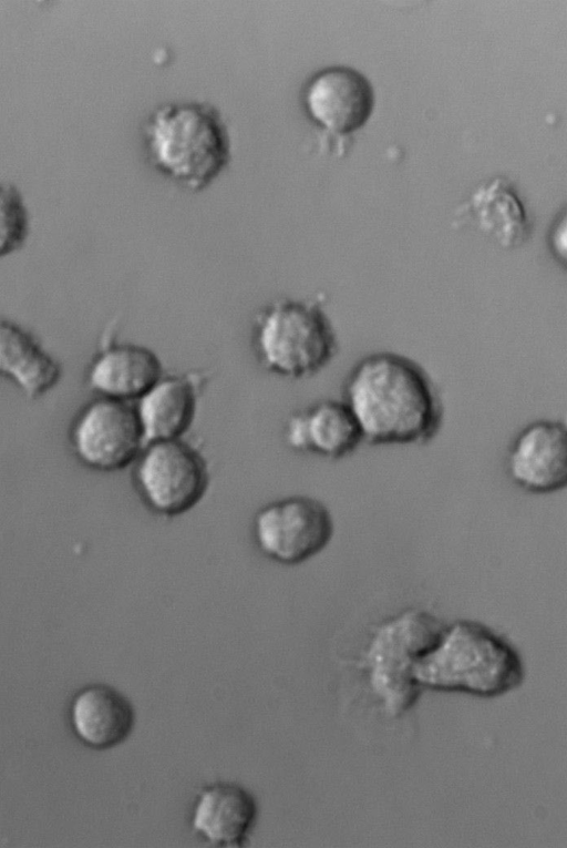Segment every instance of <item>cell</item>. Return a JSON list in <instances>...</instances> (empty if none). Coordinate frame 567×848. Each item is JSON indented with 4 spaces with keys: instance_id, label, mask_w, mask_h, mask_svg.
Returning <instances> with one entry per match:
<instances>
[{
    "instance_id": "cell-1",
    "label": "cell",
    "mask_w": 567,
    "mask_h": 848,
    "mask_svg": "<svg viewBox=\"0 0 567 848\" xmlns=\"http://www.w3.org/2000/svg\"><path fill=\"white\" fill-rule=\"evenodd\" d=\"M341 400L371 445H423L442 426L435 382L417 361L399 353L381 350L357 360L344 378Z\"/></svg>"
},
{
    "instance_id": "cell-2",
    "label": "cell",
    "mask_w": 567,
    "mask_h": 848,
    "mask_svg": "<svg viewBox=\"0 0 567 848\" xmlns=\"http://www.w3.org/2000/svg\"><path fill=\"white\" fill-rule=\"evenodd\" d=\"M415 684L434 691L494 697L523 680L522 661L502 636L474 621L444 626L435 644L414 664Z\"/></svg>"
},
{
    "instance_id": "cell-3",
    "label": "cell",
    "mask_w": 567,
    "mask_h": 848,
    "mask_svg": "<svg viewBox=\"0 0 567 848\" xmlns=\"http://www.w3.org/2000/svg\"><path fill=\"white\" fill-rule=\"evenodd\" d=\"M145 136L153 165L194 192L207 187L230 161L227 125L207 103L161 106L150 118Z\"/></svg>"
},
{
    "instance_id": "cell-4",
    "label": "cell",
    "mask_w": 567,
    "mask_h": 848,
    "mask_svg": "<svg viewBox=\"0 0 567 848\" xmlns=\"http://www.w3.org/2000/svg\"><path fill=\"white\" fill-rule=\"evenodd\" d=\"M254 348L271 374L303 379L324 369L338 351L334 327L319 299H280L254 321Z\"/></svg>"
},
{
    "instance_id": "cell-5",
    "label": "cell",
    "mask_w": 567,
    "mask_h": 848,
    "mask_svg": "<svg viewBox=\"0 0 567 848\" xmlns=\"http://www.w3.org/2000/svg\"><path fill=\"white\" fill-rule=\"evenodd\" d=\"M443 629L430 613L409 610L377 630L367 658L373 689L390 713H401L415 702L420 687L413 680L414 664Z\"/></svg>"
},
{
    "instance_id": "cell-6",
    "label": "cell",
    "mask_w": 567,
    "mask_h": 848,
    "mask_svg": "<svg viewBox=\"0 0 567 848\" xmlns=\"http://www.w3.org/2000/svg\"><path fill=\"white\" fill-rule=\"evenodd\" d=\"M135 486L154 512L177 515L193 508L208 486L202 454L182 439L146 443L135 459Z\"/></svg>"
},
{
    "instance_id": "cell-7",
    "label": "cell",
    "mask_w": 567,
    "mask_h": 848,
    "mask_svg": "<svg viewBox=\"0 0 567 848\" xmlns=\"http://www.w3.org/2000/svg\"><path fill=\"white\" fill-rule=\"evenodd\" d=\"M252 534L266 556L282 564H297L327 546L333 534V520L320 501L290 497L261 508L254 518Z\"/></svg>"
},
{
    "instance_id": "cell-8",
    "label": "cell",
    "mask_w": 567,
    "mask_h": 848,
    "mask_svg": "<svg viewBox=\"0 0 567 848\" xmlns=\"http://www.w3.org/2000/svg\"><path fill=\"white\" fill-rule=\"evenodd\" d=\"M70 442L79 461L97 471L125 468L145 446L134 406L103 397L76 416Z\"/></svg>"
},
{
    "instance_id": "cell-9",
    "label": "cell",
    "mask_w": 567,
    "mask_h": 848,
    "mask_svg": "<svg viewBox=\"0 0 567 848\" xmlns=\"http://www.w3.org/2000/svg\"><path fill=\"white\" fill-rule=\"evenodd\" d=\"M302 103L309 118L324 132L347 135L362 127L374 108L370 81L355 69L334 65L307 82Z\"/></svg>"
},
{
    "instance_id": "cell-10",
    "label": "cell",
    "mask_w": 567,
    "mask_h": 848,
    "mask_svg": "<svg viewBox=\"0 0 567 848\" xmlns=\"http://www.w3.org/2000/svg\"><path fill=\"white\" fill-rule=\"evenodd\" d=\"M511 480L522 490L548 494L567 483V430L564 421L535 420L514 437L506 457Z\"/></svg>"
},
{
    "instance_id": "cell-11",
    "label": "cell",
    "mask_w": 567,
    "mask_h": 848,
    "mask_svg": "<svg viewBox=\"0 0 567 848\" xmlns=\"http://www.w3.org/2000/svg\"><path fill=\"white\" fill-rule=\"evenodd\" d=\"M202 380L195 372L163 375L135 400L145 445L182 438L195 418Z\"/></svg>"
},
{
    "instance_id": "cell-12",
    "label": "cell",
    "mask_w": 567,
    "mask_h": 848,
    "mask_svg": "<svg viewBox=\"0 0 567 848\" xmlns=\"http://www.w3.org/2000/svg\"><path fill=\"white\" fill-rule=\"evenodd\" d=\"M162 376V361L152 349L136 344H110L91 361L86 382L99 397L130 402Z\"/></svg>"
},
{
    "instance_id": "cell-13",
    "label": "cell",
    "mask_w": 567,
    "mask_h": 848,
    "mask_svg": "<svg viewBox=\"0 0 567 848\" xmlns=\"http://www.w3.org/2000/svg\"><path fill=\"white\" fill-rule=\"evenodd\" d=\"M69 719L80 742L94 749H106L118 745L130 735L134 725V711L118 691L94 684L73 696Z\"/></svg>"
},
{
    "instance_id": "cell-14",
    "label": "cell",
    "mask_w": 567,
    "mask_h": 848,
    "mask_svg": "<svg viewBox=\"0 0 567 848\" xmlns=\"http://www.w3.org/2000/svg\"><path fill=\"white\" fill-rule=\"evenodd\" d=\"M286 435L293 448L330 459L347 457L363 441L342 400H322L297 413L289 420Z\"/></svg>"
},
{
    "instance_id": "cell-15",
    "label": "cell",
    "mask_w": 567,
    "mask_h": 848,
    "mask_svg": "<svg viewBox=\"0 0 567 848\" xmlns=\"http://www.w3.org/2000/svg\"><path fill=\"white\" fill-rule=\"evenodd\" d=\"M0 376L27 397L38 398L60 381V362L39 339L16 321L0 318Z\"/></svg>"
},
{
    "instance_id": "cell-16",
    "label": "cell",
    "mask_w": 567,
    "mask_h": 848,
    "mask_svg": "<svg viewBox=\"0 0 567 848\" xmlns=\"http://www.w3.org/2000/svg\"><path fill=\"white\" fill-rule=\"evenodd\" d=\"M476 229L504 249H513L527 239L529 221L523 203L503 178L481 186L462 207Z\"/></svg>"
},
{
    "instance_id": "cell-17",
    "label": "cell",
    "mask_w": 567,
    "mask_h": 848,
    "mask_svg": "<svg viewBox=\"0 0 567 848\" xmlns=\"http://www.w3.org/2000/svg\"><path fill=\"white\" fill-rule=\"evenodd\" d=\"M257 813L252 796L233 783H217L200 795L194 828L217 846L240 845Z\"/></svg>"
},
{
    "instance_id": "cell-18",
    "label": "cell",
    "mask_w": 567,
    "mask_h": 848,
    "mask_svg": "<svg viewBox=\"0 0 567 848\" xmlns=\"http://www.w3.org/2000/svg\"><path fill=\"white\" fill-rule=\"evenodd\" d=\"M29 229L30 216L23 196L12 184L0 183V257L21 248Z\"/></svg>"
},
{
    "instance_id": "cell-19",
    "label": "cell",
    "mask_w": 567,
    "mask_h": 848,
    "mask_svg": "<svg viewBox=\"0 0 567 848\" xmlns=\"http://www.w3.org/2000/svg\"><path fill=\"white\" fill-rule=\"evenodd\" d=\"M548 248L556 262L565 266L567 260L565 215L558 218L551 226L548 235Z\"/></svg>"
}]
</instances>
